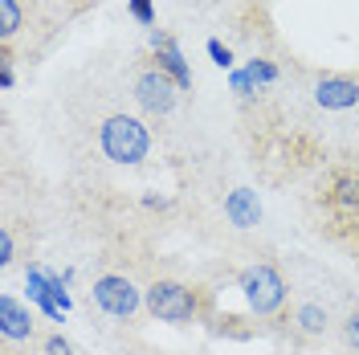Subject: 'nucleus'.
<instances>
[{
    "label": "nucleus",
    "mask_w": 359,
    "mask_h": 355,
    "mask_svg": "<svg viewBox=\"0 0 359 355\" xmlns=\"http://www.w3.org/2000/svg\"><path fill=\"white\" fill-rule=\"evenodd\" d=\"M98 143H102L107 159H114V163H139V159L151 152L147 127L139 119H131V114H111L102 123V131H98Z\"/></svg>",
    "instance_id": "obj_1"
},
{
    "label": "nucleus",
    "mask_w": 359,
    "mask_h": 355,
    "mask_svg": "<svg viewBox=\"0 0 359 355\" xmlns=\"http://www.w3.org/2000/svg\"><path fill=\"white\" fill-rule=\"evenodd\" d=\"M13 82H17V74H13V62H8V53L0 58V86L13 90Z\"/></svg>",
    "instance_id": "obj_21"
},
{
    "label": "nucleus",
    "mask_w": 359,
    "mask_h": 355,
    "mask_svg": "<svg viewBox=\"0 0 359 355\" xmlns=\"http://www.w3.org/2000/svg\"><path fill=\"white\" fill-rule=\"evenodd\" d=\"M245 74L257 82V86H269V82H278V66L273 62H266V58H253L245 66Z\"/></svg>",
    "instance_id": "obj_14"
},
{
    "label": "nucleus",
    "mask_w": 359,
    "mask_h": 355,
    "mask_svg": "<svg viewBox=\"0 0 359 355\" xmlns=\"http://www.w3.org/2000/svg\"><path fill=\"white\" fill-rule=\"evenodd\" d=\"M294 319H298V331L302 335H323L327 331V311H323L318 302H302Z\"/></svg>",
    "instance_id": "obj_12"
},
{
    "label": "nucleus",
    "mask_w": 359,
    "mask_h": 355,
    "mask_svg": "<svg viewBox=\"0 0 359 355\" xmlns=\"http://www.w3.org/2000/svg\"><path fill=\"white\" fill-rule=\"evenodd\" d=\"M147 311L163 319V323H188L192 314H196V294L188 286H180V282H156V286L147 290Z\"/></svg>",
    "instance_id": "obj_3"
},
{
    "label": "nucleus",
    "mask_w": 359,
    "mask_h": 355,
    "mask_svg": "<svg viewBox=\"0 0 359 355\" xmlns=\"http://www.w3.org/2000/svg\"><path fill=\"white\" fill-rule=\"evenodd\" d=\"M176 94L180 86L163 74V69H147L139 82H135V98H139V107L151 114H168L172 107H176Z\"/></svg>",
    "instance_id": "obj_5"
},
{
    "label": "nucleus",
    "mask_w": 359,
    "mask_h": 355,
    "mask_svg": "<svg viewBox=\"0 0 359 355\" xmlns=\"http://www.w3.org/2000/svg\"><path fill=\"white\" fill-rule=\"evenodd\" d=\"M224 217L237 225V229H253V225L262 221V200L253 188H237V192H229L224 196Z\"/></svg>",
    "instance_id": "obj_9"
},
{
    "label": "nucleus",
    "mask_w": 359,
    "mask_h": 355,
    "mask_svg": "<svg viewBox=\"0 0 359 355\" xmlns=\"http://www.w3.org/2000/svg\"><path fill=\"white\" fill-rule=\"evenodd\" d=\"M331 204L339 213H359V180L355 176H335V192H331Z\"/></svg>",
    "instance_id": "obj_11"
},
{
    "label": "nucleus",
    "mask_w": 359,
    "mask_h": 355,
    "mask_svg": "<svg viewBox=\"0 0 359 355\" xmlns=\"http://www.w3.org/2000/svg\"><path fill=\"white\" fill-rule=\"evenodd\" d=\"M25 286H29V298L37 302V311L45 314V319H53V323H62L66 319V311L49 298V290H45V269L41 266H29L25 269Z\"/></svg>",
    "instance_id": "obj_10"
},
{
    "label": "nucleus",
    "mask_w": 359,
    "mask_h": 355,
    "mask_svg": "<svg viewBox=\"0 0 359 355\" xmlns=\"http://www.w3.org/2000/svg\"><path fill=\"white\" fill-rule=\"evenodd\" d=\"M151 45H156V58H159V69L176 82L180 90L192 86V69H188V62H184V53H180V45L168 37V33H159V29H151Z\"/></svg>",
    "instance_id": "obj_6"
},
{
    "label": "nucleus",
    "mask_w": 359,
    "mask_h": 355,
    "mask_svg": "<svg viewBox=\"0 0 359 355\" xmlns=\"http://www.w3.org/2000/svg\"><path fill=\"white\" fill-rule=\"evenodd\" d=\"M241 294H245L253 314H273L286 302V282H282V274L273 266H249L241 274Z\"/></svg>",
    "instance_id": "obj_2"
},
{
    "label": "nucleus",
    "mask_w": 359,
    "mask_h": 355,
    "mask_svg": "<svg viewBox=\"0 0 359 355\" xmlns=\"http://www.w3.org/2000/svg\"><path fill=\"white\" fill-rule=\"evenodd\" d=\"M45 355H74V347H69V339H62V335H49L45 339Z\"/></svg>",
    "instance_id": "obj_18"
},
{
    "label": "nucleus",
    "mask_w": 359,
    "mask_h": 355,
    "mask_svg": "<svg viewBox=\"0 0 359 355\" xmlns=\"http://www.w3.org/2000/svg\"><path fill=\"white\" fill-rule=\"evenodd\" d=\"M229 86L237 90V94H241V98H253V94H257V82H253V78H249L245 69H229Z\"/></svg>",
    "instance_id": "obj_15"
},
{
    "label": "nucleus",
    "mask_w": 359,
    "mask_h": 355,
    "mask_svg": "<svg viewBox=\"0 0 359 355\" xmlns=\"http://www.w3.org/2000/svg\"><path fill=\"white\" fill-rule=\"evenodd\" d=\"M314 102H318L323 111H347V107L359 102V86L351 82V78H318Z\"/></svg>",
    "instance_id": "obj_7"
},
{
    "label": "nucleus",
    "mask_w": 359,
    "mask_h": 355,
    "mask_svg": "<svg viewBox=\"0 0 359 355\" xmlns=\"http://www.w3.org/2000/svg\"><path fill=\"white\" fill-rule=\"evenodd\" d=\"M17 29H21V4L17 0H0V37L8 41Z\"/></svg>",
    "instance_id": "obj_13"
},
{
    "label": "nucleus",
    "mask_w": 359,
    "mask_h": 355,
    "mask_svg": "<svg viewBox=\"0 0 359 355\" xmlns=\"http://www.w3.org/2000/svg\"><path fill=\"white\" fill-rule=\"evenodd\" d=\"M343 335H347V343L359 351V311L355 314H347V323H343Z\"/></svg>",
    "instance_id": "obj_19"
},
{
    "label": "nucleus",
    "mask_w": 359,
    "mask_h": 355,
    "mask_svg": "<svg viewBox=\"0 0 359 355\" xmlns=\"http://www.w3.org/2000/svg\"><path fill=\"white\" fill-rule=\"evenodd\" d=\"M13 257H17V245L8 233H0V266H13Z\"/></svg>",
    "instance_id": "obj_20"
},
{
    "label": "nucleus",
    "mask_w": 359,
    "mask_h": 355,
    "mask_svg": "<svg viewBox=\"0 0 359 355\" xmlns=\"http://www.w3.org/2000/svg\"><path fill=\"white\" fill-rule=\"evenodd\" d=\"M131 17L139 25H156V4L151 0H131Z\"/></svg>",
    "instance_id": "obj_17"
},
{
    "label": "nucleus",
    "mask_w": 359,
    "mask_h": 355,
    "mask_svg": "<svg viewBox=\"0 0 359 355\" xmlns=\"http://www.w3.org/2000/svg\"><path fill=\"white\" fill-rule=\"evenodd\" d=\"M94 302L111 319H131L139 311V290H135L131 278H118V274H107L94 282Z\"/></svg>",
    "instance_id": "obj_4"
},
{
    "label": "nucleus",
    "mask_w": 359,
    "mask_h": 355,
    "mask_svg": "<svg viewBox=\"0 0 359 355\" xmlns=\"http://www.w3.org/2000/svg\"><path fill=\"white\" fill-rule=\"evenodd\" d=\"M208 58H212V62H217L221 69H233V49H229V45H221L217 37L208 41Z\"/></svg>",
    "instance_id": "obj_16"
},
{
    "label": "nucleus",
    "mask_w": 359,
    "mask_h": 355,
    "mask_svg": "<svg viewBox=\"0 0 359 355\" xmlns=\"http://www.w3.org/2000/svg\"><path fill=\"white\" fill-rule=\"evenodd\" d=\"M0 331H4V339H13V343H21V339L33 335V314L13 294H0Z\"/></svg>",
    "instance_id": "obj_8"
}]
</instances>
